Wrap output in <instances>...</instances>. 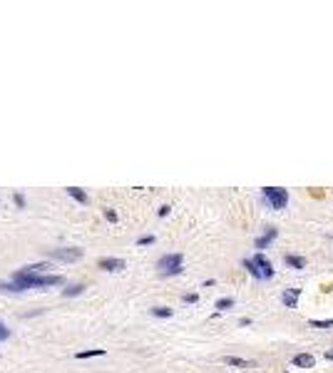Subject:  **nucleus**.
<instances>
[{"instance_id":"obj_9","label":"nucleus","mask_w":333,"mask_h":373,"mask_svg":"<svg viewBox=\"0 0 333 373\" xmlns=\"http://www.w3.org/2000/svg\"><path fill=\"white\" fill-rule=\"evenodd\" d=\"M224 363H226V366H236V368H251V366H254L251 361H244V358H239V356H224Z\"/></svg>"},{"instance_id":"obj_13","label":"nucleus","mask_w":333,"mask_h":373,"mask_svg":"<svg viewBox=\"0 0 333 373\" xmlns=\"http://www.w3.org/2000/svg\"><path fill=\"white\" fill-rule=\"evenodd\" d=\"M283 261H286L288 266H293V269H303V266H306V259H301V256H291V254H286Z\"/></svg>"},{"instance_id":"obj_21","label":"nucleus","mask_w":333,"mask_h":373,"mask_svg":"<svg viewBox=\"0 0 333 373\" xmlns=\"http://www.w3.org/2000/svg\"><path fill=\"white\" fill-rule=\"evenodd\" d=\"M15 204H18V207H25V197H23V194H15Z\"/></svg>"},{"instance_id":"obj_20","label":"nucleus","mask_w":333,"mask_h":373,"mask_svg":"<svg viewBox=\"0 0 333 373\" xmlns=\"http://www.w3.org/2000/svg\"><path fill=\"white\" fill-rule=\"evenodd\" d=\"M137 244H139V246H144V244H154V236H139Z\"/></svg>"},{"instance_id":"obj_14","label":"nucleus","mask_w":333,"mask_h":373,"mask_svg":"<svg viewBox=\"0 0 333 373\" xmlns=\"http://www.w3.org/2000/svg\"><path fill=\"white\" fill-rule=\"evenodd\" d=\"M95 356H105V348H87L77 353V358H95Z\"/></svg>"},{"instance_id":"obj_7","label":"nucleus","mask_w":333,"mask_h":373,"mask_svg":"<svg viewBox=\"0 0 333 373\" xmlns=\"http://www.w3.org/2000/svg\"><path fill=\"white\" fill-rule=\"evenodd\" d=\"M298 296H301V291L298 289H288V291H283V306H288V308H296V303H298Z\"/></svg>"},{"instance_id":"obj_23","label":"nucleus","mask_w":333,"mask_h":373,"mask_svg":"<svg viewBox=\"0 0 333 373\" xmlns=\"http://www.w3.org/2000/svg\"><path fill=\"white\" fill-rule=\"evenodd\" d=\"M197 294H187V296H184V301H187V303H194V301H197Z\"/></svg>"},{"instance_id":"obj_3","label":"nucleus","mask_w":333,"mask_h":373,"mask_svg":"<svg viewBox=\"0 0 333 373\" xmlns=\"http://www.w3.org/2000/svg\"><path fill=\"white\" fill-rule=\"evenodd\" d=\"M157 269L162 276H174L182 271V254H164L159 261H157Z\"/></svg>"},{"instance_id":"obj_1","label":"nucleus","mask_w":333,"mask_h":373,"mask_svg":"<svg viewBox=\"0 0 333 373\" xmlns=\"http://www.w3.org/2000/svg\"><path fill=\"white\" fill-rule=\"evenodd\" d=\"M65 279L63 276H58V274H48V276H43V274H30V271H25V269H20V271H15L13 274V284L18 286V291H25V289H38V286H60Z\"/></svg>"},{"instance_id":"obj_12","label":"nucleus","mask_w":333,"mask_h":373,"mask_svg":"<svg viewBox=\"0 0 333 373\" xmlns=\"http://www.w3.org/2000/svg\"><path fill=\"white\" fill-rule=\"evenodd\" d=\"M25 271H30V274H40V271H48V269H53L48 261H38V264H28V266H23Z\"/></svg>"},{"instance_id":"obj_11","label":"nucleus","mask_w":333,"mask_h":373,"mask_svg":"<svg viewBox=\"0 0 333 373\" xmlns=\"http://www.w3.org/2000/svg\"><path fill=\"white\" fill-rule=\"evenodd\" d=\"M67 194H70L72 199H77L80 204H87V202H90V197H87V194H85L80 187H67Z\"/></svg>"},{"instance_id":"obj_2","label":"nucleus","mask_w":333,"mask_h":373,"mask_svg":"<svg viewBox=\"0 0 333 373\" xmlns=\"http://www.w3.org/2000/svg\"><path fill=\"white\" fill-rule=\"evenodd\" d=\"M244 266L251 271L254 279H271V276H273V266H271V261H268L264 254H256V256L246 259Z\"/></svg>"},{"instance_id":"obj_5","label":"nucleus","mask_w":333,"mask_h":373,"mask_svg":"<svg viewBox=\"0 0 333 373\" xmlns=\"http://www.w3.org/2000/svg\"><path fill=\"white\" fill-rule=\"evenodd\" d=\"M50 256H53V259H60V261H77V259H82V249H77V246L53 249V251H50Z\"/></svg>"},{"instance_id":"obj_22","label":"nucleus","mask_w":333,"mask_h":373,"mask_svg":"<svg viewBox=\"0 0 333 373\" xmlns=\"http://www.w3.org/2000/svg\"><path fill=\"white\" fill-rule=\"evenodd\" d=\"M105 214H107V219H110V222H117V214H115V212H112V209H107V212H105Z\"/></svg>"},{"instance_id":"obj_10","label":"nucleus","mask_w":333,"mask_h":373,"mask_svg":"<svg viewBox=\"0 0 333 373\" xmlns=\"http://www.w3.org/2000/svg\"><path fill=\"white\" fill-rule=\"evenodd\" d=\"M276 234H278V231H276V229H273V226H271V229H266V234H264V236H259V239H256V249H264V246H266V244H271V241H273V239H276Z\"/></svg>"},{"instance_id":"obj_8","label":"nucleus","mask_w":333,"mask_h":373,"mask_svg":"<svg viewBox=\"0 0 333 373\" xmlns=\"http://www.w3.org/2000/svg\"><path fill=\"white\" fill-rule=\"evenodd\" d=\"M316 361H313V356L311 353H296L293 356V366H298V368H311Z\"/></svg>"},{"instance_id":"obj_6","label":"nucleus","mask_w":333,"mask_h":373,"mask_svg":"<svg viewBox=\"0 0 333 373\" xmlns=\"http://www.w3.org/2000/svg\"><path fill=\"white\" fill-rule=\"evenodd\" d=\"M97 266L105 269V271H122V269H127V261L125 259H115V256H102L97 261Z\"/></svg>"},{"instance_id":"obj_15","label":"nucleus","mask_w":333,"mask_h":373,"mask_svg":"<svg viewBox=\"0 0 333 373\" xmlns=\"http://www.w3.org/2000/svg\"><path fill=\"white\" fill-rule=\"evenodd\" d=\"M82 291H85V284H72V286H67L63 291V296H80Z\"/></svg>"},{"instance_id":"obj_4","label":"nucleus","mask_w":333,"mask_h":373,"mask_svg":"<svg viewBox=\"0 0 333 373\" xmlns=\"http://www.w3.org/2000/svg\"><path fill=\"white\" fill-rule=\"evenodd\" d=\"M264 197L271 204V209H283L288 204V192L283 187H264Z\"/></svg>"},{"instance_id":"obj_24","label":"nucleus","mask_w":333,"mask_h":373,"mask_svg":"<svg viewBox=\"0 0 333 373\" xmlns=\"http://www.w3.org/2000/svg\"><path fill=\"white\" fill-rule=\"evenodd\" d=\"M326 358H328V361H333V351H328V353H326Z\"/></svg>"},{"instance_id":"obj_17","label":"nucleus","mask_w":333,"mask_h":373,"mask_svg":"<svg viewBox=\"0 0 333 373\" xmlns=\"http://www.w3.org/2000/svg\"><path fill=\"white\" fill-rule=\"evenodd\" d=\"M231 306H234V298H219V301H216V308H219V311H226V308H231Z\"/></svg>"},{"instance_id":"obj_16","label":"nucleus","mask_w":333,"mask_h":373,"mask_svg":"<svg viewBox=\"0 0 333 373\" xmlns=\"http://www.w3.org/2000/svg\"><path fill=\"white\" fill-rule=\"evenodd\" d=\"M152 313H154L157 318H169V316H172V308H164V306H154V308H152Z\"/></svg>"},{"instance_id":"obj_18","label":"nucleus","mask_w":333,"mask_h":373,"mask_svg":"<svg viewBox=\"0 0 333 373\" xmlns=\"http://www.w3.org/2000/svg\"><path fill=\"white\" fill-rule=\"evenodd\" d=\"M313 328H331L333 326V318H323V321H311Z\"/></svg>"},{"instance_id":"obj_19","label":"nucleus","mask_w":333,"mask_h":373,"mask_svg":"<svg viewBox=\"0 0 333 373\" xmlns=\"http://www.w3.org/2000/svg\"><path fill=\"white\" fill-rule=\"evenodd\" d=\"M8 336H10V331H8V326L0 321V343H3V341H8Z\"/></svg>"}]
</instances>
